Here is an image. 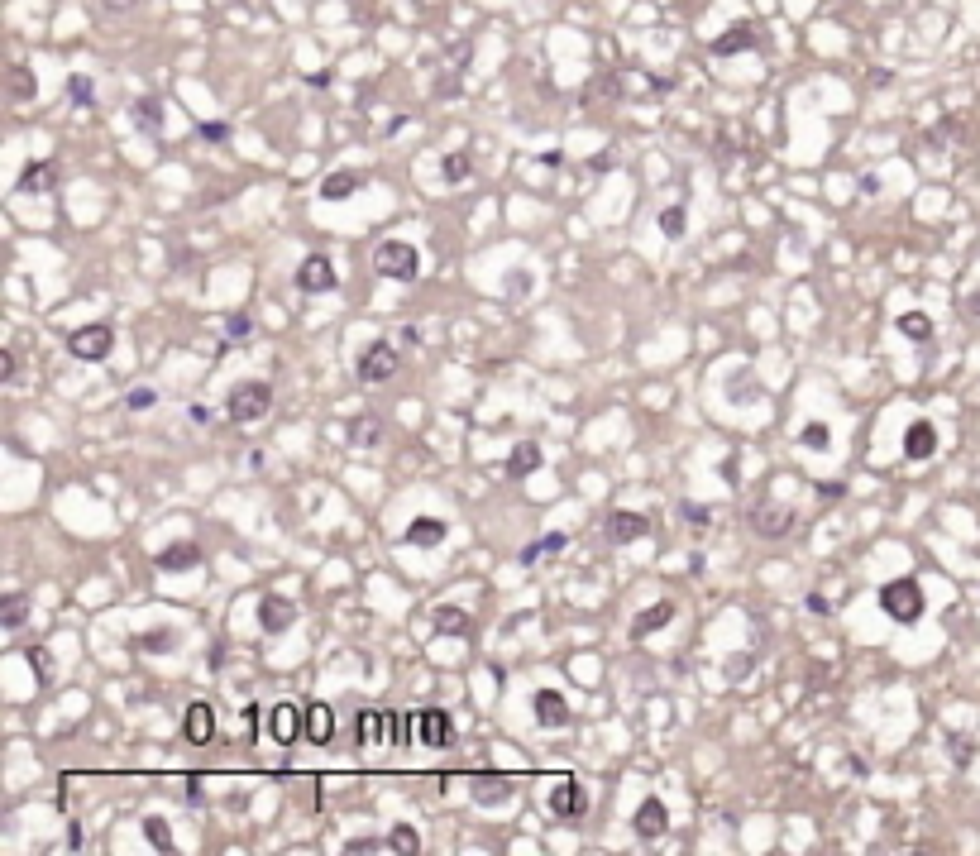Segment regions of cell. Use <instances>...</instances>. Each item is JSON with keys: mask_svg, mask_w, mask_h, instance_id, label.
Instances as JSON below:
<instances>
[{"mask_svg": "<svg viewBox=\"0 0 980 856\" xmlns=\"http://www.w3.org/2000/svg\"><path fill=\"white\" fill-rule=\"evenodd\" d=\"M268 407H273V388H268L263 378H244V383H235V388L225 393V417L240 421V426L268 417Z\"/></svg>", "mask_w": 980, "mask_h": 856, "instance_id": "1", "label": "cell"}, {"mask_svg": "<svg viewBox=\"0 0 980 856\" xmlns=\"http://www.w3.org/2000/svg\"><path fill=\"white\" fill-rule=\"evenodd\" d=\"M880 613L894 617V622H918V617L928 613V598H923V589H918V579H890L885 589H880Z\"/></svg>", "mask_w": 980, "mask_h": 856, "instance_id": "2", "label": "cell"}, {"mask_svg": "<svg viewBox=\"0 0 980 856\" xmlns=\"http://www.w3.org/2000/svg\"><path fill=\"white\" fill-rule=\"evenodd\" d=\"M373 268L392 278V283H412L416 273H421V249L407 240H383L373 249Z\"/></svg>", "mask_w": 980, "mask_h": 856, "instance_id": "3", "label": "cell"}, {"mask_svg": "<svg viewBox=\"0 0 980 856\" xmlns=\"http://www.w3.org/2000/svg\"><path fill=\"white\" fill-rule=\"evenodd\" d=\"M110 350H115V330L101 326V321L67 335V354H72V359H82V364H101Z\"/></svg>", "mask_w": 980, "mask_h": 856, "instance_id": "4", "label": "cell"}, {"mask_svg": "<svg viewBox=\"0 0 980 856\" xmlns=\"http://www.w3.org/2000/svg\"><path fill=\"white\" fill-rule=\"evenodd\" d=\"M412 737L421 742V747H450L455 742V718L445 713V708H421V713H412Z\"/></svg>", "mask_w": 980, "mask_h": 856, "instance_id": "5", "label": "cell"}, {"mask_svg": "<svg viewBox=\"0 0 980 856\" xmlns=\"http://www.w3.org/2000/svg\"><path fill=\"white\" fill-rule=\"evenodd\" d=\"M354 374H359V383H388V378L397 374V350H392L388 340L364 345L359 359H354Z\"/></svg>", "mask_w": 980, "mask_h": 856, "instance_id": "6", "label": "cell"}, {"mask_svg": "<svg viewBox=\"0 0 980 856\" xmlns=\"http://www.w3.org/2000/svg\"><path fill=\"white\" fill-rule=\"evenodd\" d=\"M751 531L765 536V541H780L794 531V507L789 503H775V498H765V503L751 507Z\"/></svg>", "mask_w": 980, "mask_h": 856, "instance_id": "7", "label": "cell"}, {"mask_svg": "<svg viewBox=\"0 0 980 856\" xmlns=\"http://www.w3.org/2000/svg\"><path fill=\"white\" fill-rule=\"evenodd\" d=\"M335 264H330V254H306L302 264H297V287H302L306 297H321V292H335Z\"/></svg>", "mask_w": 980, "mask_h": 856, "instance_id": "8", "label": "cell"}, {"mask_svg": "<svg viewBox=\"0 0 980 856\" xmlns=\"http://www.w3.org/2000/svg\"><path fill=\"white\" fill-rule=\"evenodd\" d=\"M603 531H608L612 546H632V541H641V536H651V517H646V512H627V507H617V512H608Z\"/></svg>", "mask_w": 980, "mask_h": 856, "instance_id": "9", "label": "cell"}, {"mask_svg": "<svg viewBox=\"0 0 980 856\" xmlns=\"http://www.w3.org/2000/svg\"><path fill=\"white\" fill-rule=\"evenodd\" d=\"M268 737H273L278 747H292L297 737H306V713L297 703H278V708L268 713Z\"/></svg>", "mask_w": 980, "mask_h": 856, "instance_id": "10", "label": "cell"}, {"mask_svg": "<svg viewBox=\"0 0 980 856\" xmlns=\"http://www.w3.org/2000/svg\"><path fill=\"white\" fill-rule=\"evenodd\" d=\"M632 833L641 837V842H655V837L670 833V809H665V804H660L655 794L636 804V813H632Z\"/></svg>", "mask_w": 980, "mask_h": 856, "instance_id": "11", "label": "cell"}, {"mask_svg": "<svg viewBox=\"0 0 980 856\" xmlns=\"http://www.w3.org/2000/svg\"><path fill=\"white\" fill-rule=\"evenodd\" d=\"M550 813L555 818H565V823H579L588 813V790L579 780H560L555 790H550Z\"/></svg>", "mask_w": 980, "mask_h": 856, "instance_id": "12", "label": "cell"}, {"mask_svg": "<svg viewBox=\"0 0 980 856\" xmlns=\"http://www.w3.org/2000/svg\"><path fill=\"white\" fill-rule=\"evenodd\" d=\"M354 737H359V747H369V742H397V713H378V708H364L359 713V723H354Z\"/></svg>", "mask_w": 980, "mask_h": 856, "instance_id": "13", "label": "cell"}, {"mask_svg": "<svg viewBox=\"0 0 980 856\" xmlns=\"http://www.w3.org/2000/svg\"><path fill=\"white\" fill-rule=\"evenodd\" d=\"M933 455H937V426L928 417L909 421V431H904V460L923 464V460H933Z\"/></svg>", "mask_w": 980, "mask_h": 856, "instance_id": "14", "label": "cell"}, {"mask_svg": "<svg viewBox=\"0 0 980 856\" xmlns=\"http://www.w3.org/2000/svg\"><path fill=\"white\" fill-rule=\"evenodd\" d=\"M196 565H201V546L196 541H173V546H163L153 555V570H163V574H187Z\"/></svg>", "mask_w": 980, "mask_h": 856, "instance_id": "15", "label": "cell"}, {"mask_svg": "<svg viewBox=\"0 0 980 856\" xmlns=\"http://www.w3.org/2000/svg\"><path fill=\"white\" fill-rule=\"evenodd\" d=\"M297 622V603L283 593H263L259 598V627L263 632H287Z\"/></svg>", "mask_w": 980, "mask_h": 856, "instance_id": "16", "label": "cell"}, {"mask_svg": "<svg viewBox=\"0 0 980 856\" xmlns=\"http://www.w3.org/2000/svg\"><path fill=\"white\" fill-rule=\"evenodd\" d=\"M182 737L192 742V747H206L211 737H216V713H211V703H187V713H182Z\"/></svg>", "mask_w": 980, "mask_h": 856, "instance_id": "17", "label": "cell"}, {"mask_svg": "<svg viewBox=\"0 0 980 856\" xmlns=\"http://www.w3.org/2000/svg\"><path fill=\"white\" fill-rule=\"evenodd\" d=\"M53 187H58V168H53V163H44V158L24 163V168H20V182H15V192H20V197H44V192H53Z\"/></svg>", "mask_w": 980, "mask_h": 856, "instance_id": "18", "label": "cell"}, {"mask_svg": "<svg viewBox=\"0 0 980 856\" xmlns=\"http://www.w3.org/2000/svg\"><path fill=\"white\" fill-rule=\"evenodd\" d=\"M507 790H512V780H507V775H493V770L469 775V794H474V804H483V809L502 804V799H507Z\"/></svg>", "mask_w": 980, "mask_h": 856, "instance_id": "19", "label": "cell"}, {"mask_svg": "<svg viewBox=\"0 0 980 856\" xmlns=\"http://www.w3.org/2000/svg\"><path fill=\"white\" fill-rule=\"evenodd\" d=\"M756 44H761V29H756V24H746V20H737L727 34L713 39V53H718V58H732V53H746V48H756Z\"/></svg>", "mask_w": 980, "mask_h": 856, "instance_id": "20", "label": "cell"}, {"mask_svg": "<svg viewBox=\"0 0 980 856\" xmlns=\"http://www.w3.org/2000/svg\"><path fill=\"white\" fill-rule=\"evenodd\" d=\"M445 536H450V527H445L440 517H412L407 531H402V541H407V546H421V550H436Z\"/></svg>", "mask_w": 980, "mask_h": 856, "instance_id": "21", "label": "cell"}, {"mask_svg": "<svg viewBox=\"0 0 980 856\" xmlns=\"http://www.w3.org/2000/svg\"><path fill=\"white\" fill-rule=\"evenodd\" d=\"M531 708H536V723L550 727V732L569 723V703H565V694H555V689H536Z\"/></svg>", "mask_w": 980, "mask_h": 856, "instance_id": "22", "label": "cell"}, {"mask_svg": "<svg viewBox=\"0 0 980 856\" xmlns=\"http://www.w3.org/2000/svg\"><path fill=\"white\" fill-rule=\"evenodd\" d=\"M130 120L144 139H158V134H163V101H158V96H139L130 106Z\"/></svg>", "mask_w": 980, "mask_h": 856, "instance_id": "23", "label": "cell"}, {"mask_svg": "<svg viewBox=\"0 0 980 856\" xmlns=\"http://www.w3.org/2000/svg\"><path fill=\"white\" fill-rule=\"evenodd\" d=\"M330 737H335V713H330V703H306V742H311V747H326Z\"/></svg>", "mask_w": 980, "mask_h": 856, "instance_id": "24", "label": "cell"}, {"mask_svg": "<svg viewBox=\"0 0 980 856\" xmlns=\"http://www.w3.org/2000/svg\"><path fill=\"white\" fill-rule=\"evenodd\" d=\"M345 440L354 445V450H378V445H383V421L364 412V417H354L345 426Z\"/></svg>", "mask_w": 980, "mask_h": 856, "instance_id": "25", "label": "cell"}, {"mask_svg": "<svg viewBox=\"0 0 980 856\" xmlns=\"http://www.w3.org/2000/svg\"><path fill=\"white\" fill-rule=\"evenodd\" d=\"M541 464H545V455L536 450V440H522V445H512V455H507V479H531Z\"/></svg>", "mask_w": 980, "mask_h": 856, "instance_id": "26", "label": "cell"}, {"mask_svg": "<svg viewBox=\"0 0 980 856\" xmlns=\"http://www.w3.org/2000/svg\"><path fill=\"white\" fill-rule=\"evenodd\" d=\"M670 622H675V603H655V608H646V613L632 617V641H646L651 632L670 627Z\"/></svg>", "mask_w": 980, "mask_h": 856, "instance_id": "27", "label": "cell"}, {"mask_svg": "<svg viewBox=\"0 0 980 856\" xmlns=\"http://www.w3.org/2000/svg\"><path fill=\"white\" fill-rule=\"evenodd\" d=\"M436 632L440 637H474V617L455 608V603H440L436 608Z\"/></svg>", "mask_w": 980, "mask_h": 856, "instance_id": "28", "label": "cell"}, {"mask_svg": "<svg viewBox=\"0 0 980 856\" xmlns=\"http://www.w3.org/2000/svg\"><path fill=\"white\" fill-rule=\"evenodd\" d=\"M134 646L144 651V656H173L177 651V632L173 627H149V632H139Z\"/></svg>", "mask_w": 980, "mask_h": 856, "instance_id": "29", "label": "cell"}, {"mask_svg": "<svg viewBox=\"0 0 980 856\" xmlns=\"http://www.w3.org/2000/svg\"><path fill=\"white\" fill-rule=\"evenodd\" d=\"M899 335L914 340V345H933V316L928 311H904L899 316Z\"/></svg>", "mask_w": 980, "mask_h": 856, "instance_id": "30", "label": "cell"}, {"mask_svg": "<svg viewBox=\"0 0 980 856\" xmlns=\"http://www.w3.org/2000/svg\"><path fill=\"white\" fill-rule=\"evenodd\" d=\"M565 546H569L565 531H550V536H541V541H531V546L522 550V565H541V560H550V555H560Z\"/></svg>", "mask_w": 980, "mask_h": 856, "instance_id": "31", "label": "cell"}, {"mask_svg": "<svg viewBox=\"0 0 980 856\" xmlns=\"http://www.w3.org/2000/svg\"><path fill=\"white\" fill-rule=\"evenodd\" d=\"M359 192V173H349V168H335V173L321 182V197L326 201H345Z\"/></svg>", "mask_w": 980, "mask_h": 856, "instance_id": "32", "label": "cell"}, {"mask_svg": "<svg viewBox=\"0 0 980 856\" xmlns=\"http://www.w3.org/2000/svg\"><path fill=\"white\" fill-rule=\"evenodd\" d=\"M24 622H29V598H24V593H10V598L0 603V627H5V632H20Z\"/></svg>", "mask_w": 980, "mask_h": 856, "instance_id": "33", "label": "cell"}, {"mask_svg": "<svg viewBox=\"0 0 980 856\" xmlns=\"http://www.w3.org/2000/svg\"><path fill=\"white\" fill-rule=\"evenodd\" d=\"M469 173H474V163H469V154H445L440 158V177L450 182V187H459V182H469Z\"/></svg>", "mask_w": 980, "mask_h": 856, "instance_id": "34", "label": "cell"}, {"mask_svg": "<svg viewBox=\"0 0 980 856\" xmlns=\"http://www.w3.org/2000/svg\"><path fill=\"white\" fill-rule=\"evenodd\" d=\"M144 837H149V847H158V852H173V828H168V818L149 813V818H144Z\"/></svg>", "mask_w": 980, "mask_h": 856, "instance_id": "35", "label": "cell"}, {"mask_svg": "<svg viewBox=\"0 0 980 856\" xmlns=\"http://www.w3.org/2000/svg\"><path fill=\"white\" fill-rule=\"evenodd\" d=\"M684 230H689L684 206H665V211H660V235H665V240H684Z\"/></svg>", "mask_w": 980, "mask_h": 856, "instance_id": "36", "label": "cell"}, {"mask_svg": "<svg viewBox=\"0 0 980 856\" xmlns=\"http://www.w3.org/2000/svg\"><path fill=\"white\" fill-rule=\"evenodd\" d=\"M416 847H421V837H416V828L412 823H397L388 833V852H402V856H412Z\"/></svg>", "mask_w": 980, "mask_h": 856, "instance_id": "37", "label": "cell"}, {"mask_svg": "<svg viewBox=\"0 0 980 856\" xmlns=\"http://www.w3.org/2000/svg\"><path fill=\"white\" fill-rule=\"evenodd\" d=\"M67 96H72V106H96V87H91V77H82V72L67 77Z\"/></svg>", "mask_w": 980, "mask_h": 856, "instance_id": "38", "label": "cell"}, {"mask_svg": "<svg viewBox=\"0 0 980 856\" xmlns=\"http://www.w3.org/2000/svg\"><path fill=\"white\" fill-rule=\"evenodd\" d=\"M799 445H804V450H828V445H832V431L823 426V421H808L804 431H799Z\"/></svg>", "mask_w": 980, "mask_h": 856, "instance_id": "39", "label": "cell"}, {"mask_svg": "<svg viewBox=\"0 0 980 856\" xmlns=\"http://www.w3.org/2000/svg\"><path fill=\"white\" fill-rule=\"evenodd\" d=\"M24 660H29L34 680H39V684H53V660H48L44 646H29V651H24Z\"/></svg>", "mask_w": 980, "mask_h": 856, "instance_id": "40", "label": "cell"}, {"mask_svg": "<svg viewBox=\"0 0 980 856\" xmlns=\"http://www.w3.org/2000/svg\"><path fill=\"white\" fill-rule=\"evenodd\" d=\"M751 665H756V660H751V656H746V651H741V656H727V660H722V675H727V680H732V684H741V680H746V675H751Z\"/></svg>", "mask_w": 980, "mask_h": 856, "instance_id": "41", "label": "cell"}, {"mask_svg": "<svg viewBox=\"0 0 980 856\" xmlns=\"http://www.w3.org/2000/svg\"><path fill=\"white\" fill-rule=\"evenodd\" d=\"M10 96H15V101H29V96H34V77H29V67H15V72H10Z\"/></svg>", "mask_w": 980, "mask_h": 856, "instance_id": "42", "label": "cell"}, {"mask_svg": "<svg viewBox=\"0 0 980 856\" xmlns=\"http://www.w3.org/2000/svg\"><path fill=\"white\" fill-rule=\"evenodd\" d=\"M345 852H349V856H369V852H388V837H354V842H345Z\"/></svg>", "mask_w": 980, "mask_h": 856, "instance_id": "43", "label": "cell"}, {"mask_svg": "<svg viewBox=\"0 0 980 856\" xmlns=\"http://www.w3.org/2000/svg\"><path fill=\"white\" fill-rule=\"evenodd\" d=\"M225 335H230V340H249V335H254V321H249V311H235V316L225 321Z\"/></svg>", "mask_w": 980, "mask_h": 856, "instance_id": "44", "label": "cell"}, {"mask_svg": "<svg viewBox=\"0 0 980 856\" xmlns=\"http://www.w3.org/2000/svg\"><path fill=\"white\" fill-rule=\"evenodd\" d=\"M679 522H689L694 531L708 527V507H698V503H679Z\"/></svg>", "mask_w": 980, "mask_h": 856, "instance_id": "45", "label": "cell"}, {"mask_svg": "<svg viewBox=\"0 0 980 856\" xmlns=\"http://www.w3.org/2000/svg\"><path fill=\"white\" fill-rule=\"evenodd\" d=\"M153 402H158V393H153V388H134V393L125 397V407H130V412H149Z\"/></svg>", "mask_w": 980, "mask_h": 856, "instance_id": "46", "label": "cell"}, {"mask_svg": "<svg viewBox=\"0 0 980 856\" xmlns=\"http://www.w3.org/2000/svg\"><path fill=\"white\" fill-rule=\"evenodd\" d=\"M196 134H201L206 144H220V139H230V125H220V120H206V125H201Z\"/></svg>", "mask_w": 980, "mask_h": 856, "instance_id": "47", "label": "cell"}, {"mask_svg": "<svg viewBox=\"0 0 980 856\" xmlns=\"http://www.w3.org/2000/svg\"><path fill=\"white\" fill-rule=\"evenodd\" d=\"M187 804H196V809L206 804V780L201 775H187Z\"/></svg>", "mask_w": 980, "mask_h": 856, "instance_id": "48", "label": "cell"}, {"mask_svg": "<svg viewBox=\"0 0 980 856\" xmlns=\"http://www.w3.org/2000/svg\"><path fill=\"white\" fill-rule=\"evenodd\" d=\"M96 5H101L106 15H130V10H134V5H139V0H96Z\"/></svg>", "mask_w": 980, "mask_h": 856, "instance_id": "49", "label": "cell"}, {"mask_svg": "<svg viewBox=\"0 0 980 856\" xmlns=\"http://www.w3.org/2000/svg\"><path fill=\"white\" fill-rule=\"evenodd\" d=\"M842 493H847V483H837V479L818 483V498H828V503H832V498H842Z\"/></svg>", "mask_w": 980, "mask_h": 856, "instance_id": "50", "label": "cell"}, {"mask_svg": "<svg viewBox=\"0 0 980 856\" xmlns=\"http://www.w3.org/2000/svg\"><path fill=\"white\" fill-rule=\"evenodd\" d=\"M808 613H813V617H828V613H832V603L823 598V593H808Z\"/></svg>", "mask_w": 980, "mask_h": 856, "instance_id": "51", "label": "cell"}, {"mask_svg": "<svg viewBox=\"0 0 980 856\" xmlns=\"http://www.w3.org/2000/svg\"><path fill=\"white\" fill-rule=\"evenodd\" d=\"M0 378H5V383L15 378V350H0Z\"/></svg>", "mask_w": 980, "mask_h": 856, "instance_id": "52", "label": "cell"}, {"mask_svg": "<svg viewBox=\"0 0 980 856\" xmlns=\"http://www.w3.org/2000/svg\"><path fill=\"white\" fill-rule=\"evenodd\" d=\"M397 335H402V345H421V330H416V326H402Z\"/></svg>", "mask_w": 980, "mask_h": 856, "instance_id": "53", "label": "cell"}, {"mask_svg": "<svg viewBox=\"0 0 980 856\" xmlns=\"http://www.w3.org/2000/svg\"><path fill=\"white\" fill-rule=\"evenodd\" d=\"M187 417H192L196 426H206V421H211V407H201V402H196V407H192V412H187Z\"/></svg>", "mask_w": 980, "mask_h": 856, "instance_id": "54", "label": "cell"}, {"mask_svg": "<svg viewBox=\"0 0 980 856\" xmlns=\"http://www.w3.org/2000/svg\"><path fill=\"white\" fill-rule=\"evenodd\" d=\"M67 847H72V852H82V828H77V823L67 828Z\"/></svg>", "mask_w": 980, "mask_h": 856, "instance_id": "55", "label": "cell"}]
</instances>
